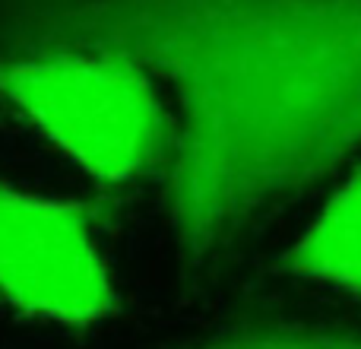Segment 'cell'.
<instances>
[{"label":"cell","instance_id":"6da1fadb","mask_svg":"<svg viewBox=\"0 0 361 349\" xmlns=\"http://www.w3.org/2000/svg\"><path fill=\"white\" fill-rule=\"evenodd\" d=\"M0 19L171 83V219L200 257L361 146V0H0Z\"/></svg>","mask_w":361,"mask_h":349},{"label":"cell","instance_id":"7a4b0ae2","mask_svg":"<svg viewBox=\"0 0 361 349\" xmlns=\"http://www.w3.org/2000/svg\"><path fill=\"white\" fill-rule=\"evenodd\" d=\"M0 95L102 181L159 165L175 127L140 64L102 51H29L0 64Z\"/></svg>","mask_w":361,"mask_h":349},{"label":"cell","instance_id":"3957f363","mask_svg":"<svg viewBox=\"0 0 361 349\" xmlns=\"http://www.w3.org/2000/svg\"><path fill=\"white\" fill-rule=\"evenodd\" d=\"M0 295L25 314L89 324L114 312V286L82 203L0 184Z\"/></svg>","mask_w":361,"mask_h":349},{"label":"cell","instance_id":"277c9868","mask_svg":"<svg viewBox=\"0 0 361 349\" xmlns=\"http://www.w3.org/2000/svg\"><path fill=\"white\" fill-rule=\"evenodd\" d=\"M286 261L298 276L330 283L361 299V172L345 178L326 200Z\"/></svg>","mask_w":361,"mask_h":349},{"label":"cell","instance_id":"5b68a950","mask_svg":"<svg viewBox=\"0 0 361 349\" xmlns=\"http://www.w3.org/2000/svg\"><path fill=\"white\" fill-rule=\"evenodd\" d=\"M203 349H361L358 333L307 331V327H267V331H244Z\"/></svg>","mask_w":361,"mask_h":349}]
</instances>
